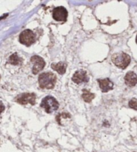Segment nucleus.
<instances>
[{
    "label": "nucleus",
    "mask_w": 137,
    "mask_h": 152,
    "mask_svg": "<svg viewBox=\"0 0 137 152\" xmlns=\"http://www.w3.org/2000/svg\"><path fill=\"white\" fill-rule=\"evenodd\" d=\"M57 82L56 75L52 72H43L38 77V83L43 89H52L55 87Z\"/></svg>",
    "instance_id": "1"
},
{
    "label": "nucleus",
    "mask_w": 137,
    "mask_h": 152,
    "mask_svg": "<svg viewBox=\"0 0 137 152\" xmlns=\"http://www.w3.org/2000/svg\"><path fill=\"white\" fill-rule=\"evenodd\" d=\"M112 61L116 66L120 69H124L130 62V57L124 52L115 53L112 56Z\"/></svg>",
    "instance_id": "2"
},
{
    "label": "nucleus",
    "mask_w": 137,
    "mask_h": 152,
    "mask_svg": "<svg viewBox=\"0 0 137 152\" xmlns=\"http://www.w3.org/2000/svg\"><path fill=\"white\" fill-rule=\"evenodd\" d=\"M41 107L44 109L47 113H51L59 109V104L53 96H47L42 100Z\"/></svg>",
    "instance_id": "3"
},
{
    "label": "nucleus",
    "mask_w": 137,
    "mask_h": 152,
    "mask_svg": "<svg viewBox=\"0 0 137 152\" xmlns=\"http://www.w3.org/2000/svg\"><path fill=\"white\" fill-rule=\"evenodd\" d=\"M19 40L21 44L26 46H30L35 42L36 36L32 30H25L20 34Z\"/></svg>",
    "instance_id": "4"
},
{
    "label": "nucleus",
    "mask_w": 137,
    "mask_h": 152,
    "mask_svg": "<svg viewBox=\"0 0 137 152\" xmlns=\"http://www.w3.org/2000/svg\"><path fill=\"white\" fill-rule=\"evenodd\" d=\"M36 96L34 93H23L18 95L15 101L21 104H30L32 105H34L36 103Z\"/></svg>",
    "instance_id": "5"
},
{
    "label": "nucleus",
    "mask_w": 137,
    "mask_h": 152,
    "mask_svg": "<svg viewBox=\"0 0 137 152\" xmlns=\"http://www.w3.org/2000/svg\"><path fill=\"white\" fill-rule=\"evenodd\" d=\"M68 16L67 10L64 7L59 6L55 7L52 11V18L59 22H65Z\"/></svg>",
    "instance_id": "6"
},
{
    "label": "nucleus",
    "mask_w": 137,
    "mask_h": 152,
    "mask_svg": "<svg viewBox=\"0 0 137 152\" xmlns=\"http://www.w3.org/2000/svg\"><path fill=\"white\" fill-rule=\"evenodd\" d=\"M30 62L33 63L32 73L34 75L38 74L45 66V62L43 58L39 56H33L30 58Z\"/></svg>",
    "instance_id": "7"
},
{
    "label": "nucleus",
    "mask_w": 137,
    "mask_h": 152,
    "mask_svg": "<svg viewBox=\"0 0 137 152\" xmlns=\"http://www.w3.org/2000/svg\"><path fill=\"white\" fill-rule=\"evenodd\" d=\"M89 80V78L87 75V72L82 69L77 70L72 77V80L76 84L88 83Z\"/></svg>",
    "instance_id": "8"
},
{
    "label": "nucleus",
    "mask_w": 137,
    "mask_h": 152,
    "mask_svg": "<svg viewBox=\"0 0 137 152\" xmlns=\"http://www.w3.org/2000/svg\"><path fill=\"white\" fill-rule=\"evenodd\" d=\"M97 82L99 83L100 90L102 93L108 92L109 91L112 90L114 87V83L108 78L104 79H97Z\"/></svg>",
    "instance_id": "9"
},
{
    "label": "nucleus",
    "mask_w": 137,
    "mask_h": 152,
    "mask_svg": "<svg viewBox=\"0 0 137 152\" xmlns=\"http://www.w3.org/2000/svg\"><path fill=\"white\" fill-rule=\"evenodd\" d=\"M125 84L128 86H134L137 84V75L134 72H127L124 77Z\"/></svg>",
    "instance_id": "10"
},
{
    "label": "nucleus",
    "mask_w": 137,
    "mask_h": 152,
    "mask_svg": "<svg viewBox=\"0 0 137 152\" xmlns=\"http://www.w3.org/2000/svg\"><path fill=\"white\" fill-rule=\"evenodd\" d=\"M51 68L59 75H64L66 72V69H67V64L63 62H59L57 64H52Z\"/></svg>",
    "instance_id": "11"
},
{
    "label": "nucleus",
    "mask_w": 137,
    "mask_h": 152,
    "mask_svg": "<svg viewBox=\"0 0 137 152\" xmlns=\"http://www.w3.org/2000/svg\"><path fill=\"white\" fill-rule=\"evenodd\" d=\"M82 91V98L83 99V101L86 102V103H90V102L95 98V96H96L95 94L91 93L90 91L88 90V89H83Z\"/></svg>",
    "instance_id": "12"
},
{
    "label": "nucleus",
    "mask_w": 137,
    "mask_h": 152,
    "mask_svg": "<svg viewBox=\"0 0 137 152\" xmlns=\"http://www.w3.org/2000/svg\"><path fill=\"white\" fill-rule=\"evenodd\" d=\"M9 61L13 65H18L20 64V62H22V59L18 56L17 53H15L10 57Z\"/></svg>",
    "instance_id": "13"
},
{
    "label": "nucleus",
    "mask_w": 137,
    "mask_h": 152,
    "mask_svg": "<svg viewBox=\"0 0 137 152\" xmlns=\"http://www.w3.org/2000/svg\"><path fill=\"white\" fill-rule=\"evenodd\" d=\"M129 107L130 108L133 109L134 110H136L137 111V99H132L131 100L129 101Z\"/></svg>",
    "instance_id": "14"
},
{
    "label": "nucleus",
    "mask_w": 137,
    "mask_h": 152,
    "mask_svg": "<svg viewBox=\"0 0 137 152\" xmlns=\"http://www.w3.org/2000/svg\"><path fill=\"white\" fill-rule=\"evenodd\" d=\"M4 109H5V107L4 106V104L1 103H0V114L4 111Z\"/></svg>",
    "instance_id": "15"
},
{
    "label": "nucleus",
    "mask_w": 137,
    "mask_h": 152,
    "mask_svg": "<svg viewBox=\"0 0 137 152\" xmlns=\"http://www.w3.org/2000/svg\"><path fill=\"white\" fill-rule=\"evenodd\" d=\"M136 42L137 44V36H136Z\"/></svg>",
    "instance_id": "16"
},
{
    "label": "nucleus",
    "mask_w": 137,
    "mask_h": 152,
    "mask_svg": "<svg viewBox=\"0 0 137 152\" xmlns=\"http://www.w3.org/2000/svg\"><path fill=\"white\" fill-rule=\"evenodd\" d=\"M0 78H1V77H0Z\"/></svg>",
    "instance_id": "17"
}]
</instances>
